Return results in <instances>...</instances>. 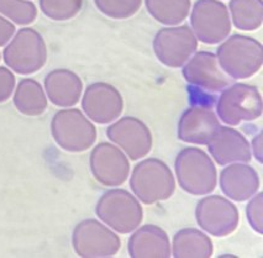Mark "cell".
<instances>
[{
	"mask_svg": "<svg viewBox=\"0 0 263 258\" xmlns=\"http://www.w3.org/2000/svg\"><path fill=\"white\" fill-rule=\"evenodd\" d=\"M219 64L232 79H247L259 72L263 64V46L250 36H228L216 50Z\"/></svg>",
	"mask_w": 263,
	"mask_h": 258,
	"instance_id": "cell-1",
	"label": "cell"
},
{
	"mask_svg": "<svg viewBox=\"0 0 263 258\" xmlns=\"http://www.w3.org/2000/svg\"><path fill=\"white\" fill-rule=\"evenodd\" d=\"M174 172L180 188L188 194L203 196L216 188L218 173L213 158L198 147L180 150L174 161Z\"/></svg>",
	"mask_w": 263,
	"mask_h": 258,
	"instance_id": "cell-2",
	"label": "cell"
},
{
	"mask_svg": "<svg viewBox=\"0 0 263 258\" xmlns=\"http://www.w3.org/2000/svg\"><path fill=\"white\" fill-rule=\"evenodd\" d=\"M134 195L143 204L170 199L176 190V179L167 163L158 158H146L135 165L130 177Z\"/></svg>",
	"mask_w": 263,
	"mask_h": 258,
	"instance_id": "cell-3",
	"label": "cell"
},
{
	"mask_svg": "<svg viewBox=\"0 0 263 258\" xmlns=\"http://www.w3.org/2000/svg\"><path fill=\"white\" fill-rule=\"evenodd\" d=\"M96 214L102 223L119 233H131L141 225L143 219L139 199L120 188L110 189L100 196Z\"/></svg>",
	"mask_w": 263,
	"mask_h": 258,
	"instance_id": "cell-4",
	"label": "cell"
},
{
	"mask_svg": "<svg viewBox=\"0 0 263 258\" xmlns=\"http://www.w3.org/2000/svg\"><path fill=\"white\" fill-rule=\"evenodd\" d=\"M3 58L8 68L17 75H32L45 66L47 46L39 31L31 27H23L5 46Z\"/></svg>",
	"mask_w": 263,
	"mask_h": 258,
	"instance_id": "cell-5",
	"label": "cell"
},
{
	"mask_svg": "<svg viewBox=\"0 0 263 258\" xmlns=\"http://www.w3.org/2000/svg\"><path fill=\"white\" fill-rule=\"evenodd\" d=\"M262 112V95L258 88L246 83L229 84L222 89L216 103V115L229 126L253 121L261 118Z\"/></svg>",
	"mask_w": 263,
	"mask_h": 258,
	"instance_id": "cell-6",
	"label": "cell"
},
{
	"mask_svg": "<svg viewBox=\"0 0 263 258\" xmlns=\"http://www.w3.org/2000/svg\"><path fill=\"white\" fill-rule=\"evenodd\" d=\"M51 133L54 142L68 152H83L94 145L97 128L78 109H63L53 115Z\"/></svg>",
	"mask_w": 263,
	"mask_h": 258,
	"instance_id": "cell-7",
	"label": "cell"
},
{
	"mask_svg": "<svg viewBox=\"0 0 263 258\" xmlns=\"http://www.w3.org/2000/svg\"><path fill=\"white\" fill-rule=\"evenodd\" d=\"M188 16L192 31L203 44H220L230 35V14L228 7L220 0H197Z\"/></svg>",
	"mask_w": 263,
	"mask_h": 258,
	"instance_id": "cell-8",
	"label": "cell"
},
{
	"mask_svg": "<svg viewBox=\"0 0 263 258\" xmlns=\"http://www.w3.org/2000/svg\"><path fill=\"white\" fill-rule=\"evenodd\" d=\"M74 252L83 258L112 257L121 247L120 237L104 223L88 219L77 224L72 233Z\"/></svg>",
	"mask_w": 263,
	"mask_h": 258,
	"instance_id": "cell-9",
	"label": "cell"
},
{
	"mask_svg": "<svg viewBox=\"0 0 263 258\" xmlns=\"http://www.w3.org/2000/svg\"><path fill=\"white\" fill-rule=\"evenodd\" d=\"M198 48V39L188 25H174L158 30L152 41L157 60L170 68H180Z\"/></svg>",
	"mask_w": 263,
	"mask_h": 258,
	"instance_id": "cell-10",
	"label": "cell"
},
{
	"mask_svg": "<svg viewBox=\"0 0 263 258\" xmlns=\"http://www.w3.org/2000/svg\"><path fill=\"white\" fill-rule=\"evenodd\" d=\"M195 219L204 232L214 237H226L238 226V210L229 199L220 195H208L198 201Z\"/></svg>",
	"mask_w": 263,
	"mask_h": 258,
	"instance_id": "cell-11",
	"label": "cell"
},
{
	"mask_svg": "<svg viewBox=\"0 0 263 258\" xmlns=\"http://www.w3.org/2000/svg\"><path fill=\"white\" fill-rule=\"evenodd\" d=\"M106 135L133 161L147 156L154 142L148 126L134 116L116 120L108 127Z\"/></svg>",
	"mask_w": 263,
	"mask_h": 258,
	"instance_id": "cell-12",
	"label": "cell"
},
{
	"mask_svg": "<svg viewBox=\"0 0 263 258\" xmlns=\"http://www.w3.org/2000/svg\"><path fill=\"white\" fill-rule=\"evenodd\" d=\"M89 165L93 177L105 187L121 186L130 174L127 156L114 143H98L90 152Z\"/></svg>",
	"mask_w": 263,
	"mask_h": 258,
	"instance_id": "cell-13",
	"label": "cell"
},
{
	"mask_svg": "<svg viewBox=\"0 0 263 258\" xmlns=\"http://www.w3.org/2000/svg\"><path fill=\"white\" fill-rule=\"evenodd\" d=\"M82 109L87 118L97 124L115 121L124 109V99L114 85L105 82L91 83L82 97Z\"/></svg>",
	"mask_w": 263,
	"mask_h": 258,
	"instance_id": "cell-14",
	"label": "cell"
},
{
	"mask_svg": "<svg viewBox=\"0 0 263 258\" xmlns=\"http://www.w3.org/2000/svg\"><path fill=\"white\" fill-rule=\"evenodd\" d=\"M182 75L193 87L218 93L230 84V77L220 67L218 57L209 51H198L182 66Z\"/></svg>",
	"mask_w": 263,
	"mask_h": 258,
	"instance_id": "cell-15",
	"label": "cell"
},
{
	"mask_svg": "<svg viewBox=\"0 0 263 258\" xmlns=\"http://www.w3.org/2000/svg\"><path fill=\"white\" fill-rule=\"evenodd\" d=\"M220 126V120L209 107L192 106L180 115L177 135L178 139L191 145H208Z\"/></svg>",
	"mask_w": 263,
	"mask_h": 258,
	"instance_id": "cell-16",
	"label": "cell"
},
{
	"mask_svg": "<svg viewBox=\"0 0 263 258\" xmlns=\"http://www.w3.org/2000/svg\"><path fill=\"white\" fill-rule=\"evenodd\" d=\"M208 151L216 163L226 165L235 162H250L252 158L249 141L236 128L219 126L208 142Z\"/></svg>",
	"mask_w": 263,
	"mask_h": 258,
	"instance_id": "cell-17",
	"label": "cell"
},
{
	"mask_svg": "<svg viewBox=\"0 0 263 258\" xmlns=\"http://www.w3.org/2000/svg\"><path fill=\"white\" fill-rule=\"evenodd\" d=\"M221 192L230 200L246 201L258 193L259 176L257 171L246 162L226 164L219 177Z\"/></svg>",
	"mask_w": 263,
	"mask_h": 258,
	"instance_id": "cell-18",
	"label": "cell"
},
{
	"mask_svg": "<svg viewBox=\"0 0 263 258\" xmlns=\"http://www.w3.org/2000/svg\"><path fill=\"white\" fill-rule=\"evenodd\" d=\"M127 250L133 258H168L171 257L170 237L157 225L139 226L128 238Z\"/></svg>",
	"mask_w": 263,
	"mask_h": 258,
	"instance_id": "cell-19",
	"label": "cell"
},
{
	"mask_svg": "<svg viewBox=\"0 0 263 258\" xmlns=\"http://www.w3.org/2000/svg\"><path fill=\"white\" fill-rule=\"evenodd\" d=\"M47 99L60 107H72L78 103L83 93V82L78 75L69 69H53L46 76L44 83Z\"/></svg>",
	"mask_w": 263,
	"mask_h": 258,
	"instance_id": "cell-20",
	"label": "cell"
},
{
	"mask_svg": "<svg viewBox=\"0 0 263 258\" xmlns=\"http://www.w3.org/2000/svg\"><path fill=\"white\" fill-rule=\"evenodd\" d=\"M214 246L205 232L194 227L179 230L173 236L171 256L174 258H209Z\"/></svg>",
	"mask_w": 263,
	"mask_h": 258,
	"instance_id": "cell-21",
	"label": "cell"
},
{
	"mask_svg": "<svg viewBox=\"0 0 263 258\" xmlns=\"http://www.w3.org/2000/svg\"><path fill=\"white\" fill-rule=\"evenodd\" d=\"M48 99L45 89L37 81L24 78L14 90V105L26 116H39L47 109Z\"/></svg>",
	"mask_w": 263,
	"mask_h": 258,
	"instance_id": "cell-22",
	"label": "cell"
},
{
	"mask_svg": "<svg viewBox=\"0 0 263 258\" xmlns=\"http://www.w3.org/2000/svg\"><path fill=\"white\" fill-rule=\"evenodd\" d=\"M229 14L231 24L242 31H255L263 23L262 0H230Z\"/></svg>",
	"mask_w": 263,
	"mask_h": 258,
	"instance_id": "cell-23",
	"label": "cell"
},
{
	"mask_svg": "<svg viewBox=\"0 0 263 258\" xmlns=\"http://www.w3.org/2000/svg\"><path fill=\"white\" fill-rule=\"evenodd\" d=\"M145 4L154 19L167 26L183 23L192 8L191 0H145Z\"/></svg>",
	"mask_w": 263,
	"mask_h": 258,
	"instance_id": "cell-24",
	"label": "cell"
},
{
	"mask_svg": "<svg viewBox=\"0 0 263 258\" xmlns=\"http://www.w3.org/2000/svg\"><path fill=\"white\" fill-rule=\"evenodd\" d=\"M0 15L17 25H30L37 17V8L30 0H0Z\"/></svg>",
	"mask_w": 263,
	"mask_h": 258,
	"instance_id": "cell-25",
	"label": "cell"
},
{
	"mask_svg": "<svg viewBox=\"0 0 263 258\" xmlns=\"http://www.w3.org/2000/svg\"><path fill=\"white\" fill-rule=\"evenodd\" d=\"M45 16L54 21L71 20L81 11L83 0H40Z\"/></svg>",
	"mask_w": 263,
	"mask_h": 258,
	"instance_id": "cell-26",
	"label": "cell"
},
{
	"mask_svg": "<svg viewBox=\"0 0 263 258\" xmlns=\"http://www.w3.org/2000/svg\"><path fill=\"white\" fill-rule=\"evenodd\" d=\"M98 10L115 20H124L134 16L140 10L142 0H94Z\"/></svg>",
	"mask_w": 263,
	"mask_h": 258,
	"instance_id": "cell-27",
	"label": "cell"
},
{
	"mask_svg": "<svg viewBox=\"0 0 263 258\" xmlns=\"http://www.w3.org/2000/svg\"><path fill=\"white\" fill-rule=\"evenodd\" d=\"M246 207V217L251 229L259 235L263 233V193H256L252 198L249 199Z\"/></svg>",
	"mask_w": 263,
	"mask_h": 258,
	"instance_id": "cell-28",
	"label": "cell"
},
{
	"mask_svg": "<svg viewBox=\"0 0 263 258\" xmlns=\"http://www.w3.org/2000/svg\"><path fill=\"white\" fill-rule=\"evenodd\" d=\"M15 85L16 81L11 69L7 67H0V104L7 101L13 95Z\"/></svg>",
	"mask_w": 263,
	"mask_h": 258,
	"instance_id": "cell-29",
	"label": "cell"
},
{
	"mask_svg": "<svg viewBox=\"0 0 263 258\" xmlns=\"http://www.w3.org/2000/svg\"><path fill=\"white\" fill-rule=\"evenodd\" d=\"M15 31H16V29H15L14 24L7 17L0 15V46L7 45L14 36Z\"/></svg>",
	"mask_w": 263,
	"mask_h": 258,
	"instance_id": "cell-30",
	"label": "cell"
},
{
	"mask_svg": "<svg viewBox=\"0 0 263 258\" xmlns=\"http://www.w3.org/2000/svg\"><path fill=\"white\" fill-rule=\"evenodd\" d=\"M262 133H258L253 137L252 142H251V153L253 155V157L256 158V161L258 163H262V158H263V147H262Z\"/></svg>",
	"mask_w": 263,
	"mask_h": 258,
	"instance_id": "cell-31",
	"label": "cell"
},
{
	"mask_svg": "<svg viewBox=\"0 0 263 258\" xmlns=\"http://www.w3.org/2000/svg\"><path fill=\"white\" fill-rule=\"evenodd\" d=\"M0 58H2V54H0Z\"/></svg>",
	"mask_w": 263,
	"mask_h": 258,
	"instance_id": "cell-32",
	"label": "cell"
}]
</instances>
